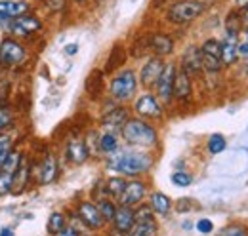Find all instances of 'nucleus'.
<instances>
[{
    "label": "nucleus",
    "instance_id": "c03bdc74",
    "mask_svg": "<svg viewBox=\"0 0 248 236\" xmlns=\"http://www.w3.org/2000/svg\"><path fill=\"white\" fill-rule=\"evenodd\" d=\"M77 50H78V46H77V44H69V46H65V54H67V56H75V54H77Z\"/></svg>",
    "mask_w": 248,
    "mask_h": 236
},
{
    "label": "nucleus",
    "instance_id": "f8f14e48",
    "mask_svg": "<svg viewBox=\"0 0 248 236\" xmlns=\"http://www.w3.org/2000/svg\"><path fill=\"white\" fill-rule=\"evenodd\" d=\"M147 194V185L140 179H132V181H126L124 185L123 194L119 196V204L121 206H138Z\"/></svg>",
    "mask_w": 248,
    "mask_h": 236
},
{
    "label": "nucleus",
    "instance_id": "09e8293b",
    "mask_svg": "<svg viewBox=\"0 0 248 236\" xmlns=\"http://www.w3.org/2000/svg\"><path fill=\"white\" fill-rule=\"evenodd\" d=\"M0 235L2 236H14V231H12V229H2V231H0Z\"/></svg>",
    "mask_w": 248,
    "mask_h": 236
},
{
    "label": "nucleus",
    "instance_id": "bb28decb",
    "mask_svg": "<svg viewBox=\"0 0 248 236\" xmlns=\"http://www.w3.org/2000/svg\"><path fill=\"white\" fill-rule=\"evenodd\" d=\"M124 185H126V179H124V177H121V176L109 177L107 183H105V194L111 196V198H119V196L123 194Z\"/></svg>",
    "mask_w": 248,
    "mask_h": 236
},
{
    "label": "nucleus",
    "instance_id": "a18cd8bd",
    "mask_svg": "<svg viewBox=\"0 0 248 236\" xmlns=\"http://www.w3.org/2000/svg\"><path fill=\"white\" fill-rule=\"evenodd\" d=\"M174 2H178V0H155V6L160 8V6H164V4H174Z\"/></svg>",
    "mask_w": 248,
    "mask_h": 236
},
{
    "label": "nucleus",
    "instance_id": "c85d7f7f",
    "mask_svg": "<svg viewBox=\"0 0 248 236\" xmlns=\"http://www.w3.org/2000/svg\"><path fill=\"white\" fill-rule=\"evenodd\" d=\"M14 122H16V111H14V107H10L8 103L0 105V132L12 130Z\"/></svg>",
    "mask_w": 248,
    "mask_h": 236
},
{
    "label": "nucleus",
    "instance_id": "f03ea898",
    "mask_svg": "<svg viewBox=\"0 0 248 236\" xmlns=\"http://www.w3.org/2000/svg\"><path fill=\"white\" fill-rule=\"evenodd\" d=\"M121 137L128 147L134 148H155L158 145V132L151 120L134 117L121 126Z\"/></svg>",
    "mask_w": 248,
    "mask_h": 236
},
{
    "label": "nucleus",
    "instance_id": "4be33fe9",
    "mask_svg": "<svg viewBox=\"0 0 248 236\" xmlns=\"http://www.w3.org/2000/svg\"><path fill=\"white\" fill-rule=\"evenodd\" d=\"M174 97L178 101H189L193 97V78L186 71L178 69L176 78H174Z\"/></svg>",
    "mask_w": 248,
    "mask_h": 236
},
{
    "label": "nucleus",
    "instance_id": "c756f323",
    "mask_svg": "<svg viewBox=\"0 0 248 236\" xmlns=\"http://www.w3.org/2000/svg\"><path fill=\"white\" fill-rule=\"evenodd\" d=\"M65 223H67V219H65V215H63L62 211H54V213H50L48 223H46V231H48V235H60V231L65 227Z\"/></svg>",
    "mask_w": 248,
    "mask_h": 236
},
{
    "label": "nucleus",
    "instance_id": "39448f33",
    "mask_svg": "<svg viewBox=\"0 0 248 236\" xmlns=\"http://www.w3.org/2000/svg\"><path fill=\"white\" fill-rule=\"evenodd\" d=\"M27 61V48L12 38V36H6L2 38L0 42V67L4 69H10V67H19Z\"/></svg>",
    "mask_w": 248,
    "mask_h": 236
},
{
    "label": "nucleus",
    "instance_id": "5701e85b",
    "mask_svg": "<svg viewBox=\"0 0 248 236\" xmlns=\"http://www.w3.org/2000/svg\"><path fill=\"white\" fill-rule=\"evenodd\" d=\"M84 89H86V93L90 95V99H93V101L101 99V95H103V91H105V73L99 71V69H93L92 73L86 76Z\"/></svg>",
    "mask_w": 248,
    "mask_h": 236
},
{
    "label": "nucleus",
    "instance_id": "0eeeda50",
    "mask_svg": "<svg viewBox=\"0 0 248 236\" xmlns=\"http://www.w3.org/2000/svg\"><path fill=\"white\" fill-rule=\"evenodd\" d=\"M176 65L174 63H164V69L160 73V76L156 78L155 89L156 97L160 103H172L174 99V78H176Z\"/></svg>",
    "mask_w": 248,
    "mask_h": 236
},
{
    "label": "nucleus",
    "instance_id": "2eb2a0df",
    "mask_svg": "<svg viewBox=\"0 0 248 236\" xmlns=\"http://www.w3.org/2000/svg\"><path fill=\"white\" fill-rule=\"evenodd\" d=\"M237 48H239V32H225L223 40L219 42V54H221L223 65L229 67L239 59Z\"/></svg>",
    "mask_w": 248,
    "mask_h": 236
},
{
    "label": "nucleus",
    "instance_id": "9d476101",
    "mask_svg": "<svg viewBox=\"0 0 248 236\" xmlns=\"http://www.w3.org/2000/svg\"><path fill=\"white\" fill-rule=\"evenodd\" d=\"M32 177L38 185H52L60 177V160L56 154H46L40 160L38 170L32 168Z\"/></svg>",
    "mask_w": 248,
    "mask_h": 236
},
{
    "label": "nucleus",
    "instance_id": "de8ad7c7",
    "mask_svg": "<svg viewBox=\"0 0 248 236\" xmlns=\"http://www.w3.org/2000/svg\"><path fill=\"white\" fill-rule=\"evenodd\" d=\"M241 15H243V23L248 25V6L247 8H243V14H241Z\"/></svg>",
    "mask_w": 248,
    "mask_h": 236
},
{
    "label": "nucleus",
    "instance_id": "49530a36",
    "mask_svg": "<svg viewBox=\"0 0 248 236\" xmlns=\"http://www.w3.org/2000/svg\"><path fill=\"white\" fill-rule=\"evenodd\" d=\"M235 4H237L239 10H243V8H247L248 6V0H235Z\"/></svg>",
    "mask_w": 248,
    "mask_h": 236
},
{
    "label": "nucleus",
    "instance_id": "4c0bfd02",
    "mask_svg": "<svg viewBox=\"0 0 248 236\" xmlns=\"http://www.w3.org/2000/svg\"><path fill=\"white\" fill-rule=\"evenodd\" d=\"M197 202L195 200H191V198H180L178 202H176V209L180 211V213H187V211H191V209H197Z\"/></svg>",
    "mask_w": 248,
    "mask_h": 236
},
{
    "label": "nucleus",
    "instance_id": "1a4fd4ad",
    "mask_svg": "<svg viewBox=\"0 0 248 236\" xmlns=\"http://www.w3.org/2000/svg\"><path fill=\"white\" fill-rule=\"evenodd\" d=\"M201 59H202V71H206L210 74L219 73L223 67L221 54H219V40L216 38L204 40V44L201 46Z\"/></svg>",
    "mask_w": 248,
    "mask_h": 236
},
{
    "label": "nucleus",
    "instance_id": "20e7f679",
    "mask_svg": "<svg viewBox=\"0 0 248 236\" xmlns=\"http://www.w3.org/2000/svg\"><path fill=\"white\" fill-rule=\"evenodd\" d=\"M138 86H140V80H138L136 71H132V69H123V71H119V73L111 78V82H109V93H111L113 101L124 103V101H130V99L136 95Z\"/></svg>",
    "mask_w": 248,
    "mask_h": 236
},
{
    "label": "nucleus",
    "instance_id": "e433bc0d",
    "mask_svg": "<svg viewBox=\"0 0 248 236\" xmlns=\"http://www.w3.org/2000/svg\"><path fill=\"white\" fill-rule=\"evenodd\" d=\"M170 179H172V183L176 187H182V189H186V187H189L193 183V177H191V174H187V172H174Z\"/></svg>",
    "mask_w": 248,
    "mask_h": 236
},
{
    "label": "nucleus",
    "instance_id": "ea45409f",
    "mask_svg": "<svg viewBox=\"0 0 248 236\" xmlns=\"http://www.w3.org/2000/svg\"><path fill=\"white\" fill-rule=\"evenodd\" d=\"M197 231H199L201 235H208V233L214 231V225H212L210 219H199V221H197Z\"/></svg>",
    "mask_w": 248,
    "mask_h": 236
},
{
    "label": "nucleus",
    "instance_id": "6ab92c4d",
    "mask_svg": "<svg viewBox=\"0 0 248 236\" xmlns=\"http://www.w3.org/2000/svg\"><path fill=\"white\" fill-rule=\"evenodd\" d=\"M31 179H32V162L27 158V156H23L21 162H19V168H17V172H16V177H14L12 192L21 194L23 191H27Z\"/></svg>",
    "mask_w": 248,
    "mask_h": 236
},
{
    "label": "nucleus",
    "instance_id": "7ed1b4c3",
    "mask_svg": "<svg viewBox=\"0 0 248 236\" xmlns=\"http://www.w3.org/2000/svg\"><path fill=\"white\" fill-rule=\"evenodd\" d=\"M204 10H206V4L201 0H178L170 4L166 12V19L172 25H187L197 17H201Z\"/></svg>",
    "mask_w": 248,
    "mask_h": 236
},
{
    "label": "nucleus",
    "instance_id": "f3484780",
    "mask_svg": "<svg viewBox=\"0 0 248 236\" xmlns=\"http://www.w3.org/2000/svg\"><path fill=\"white\" fill-rule=\"evenodd\" d=\"M113 231L119 235H128L134 227V207L132 206H117L115 217L111 221Z\"/></svg>",
    "mask_w": 248,
    "mask_h": 236
},
{
    "label": "nucleus",
    "instance_id": "cd10ccee",
    "mask_svg": "<svg viewBox=\"0 0 248 236\" xmlns=\"http://www.w3.org/2000/svg\"><path fill=\"white\" fill-rule=\"evenodd\" d=\"M14 141H16V137H14L8 130H6V132H0V166L4 164V160L8 158V154L16 148L14 147V145H16Z\"/></svg>",
    "mask_w": 248,
    "mask_h": 236
},
{
    "label": "nucleus",
    "instance_id": "9b49d317",
    "mask_svg": "<svg viewBox=\"0 0 248 236\" xmlns=\"http://www.w3.org/2000/svg\"><path fill=\"white\" fill-rule=\"evenodd\" d=\"M134 113L145 120H160L162 118V105L158 97L153 93H143L134 103Z\"/></svg>",
    "mask_w": 248,
    "mask_h": 236
},
{
    "label": "nucleus",
    "instance_id": "8fccbe9b",
    "mask_svg": "<svg viewBox=\"0 0 248 236\" xmlns=\"http://www.w3.org/2000/svg\"><path fill=\"white\" fill-rule=\"evenodd\" d=\"M75 2H77V4H84L86 0H75Z\"/></svg>",
    "mask_w": 248,
    "mask_h": 236
},
{
    "label": "nucleus",
    "instance_id": "a878e982",
    "mask_svg": "<svg viewBox=\"0 0 248 236\" xmlns=\"http://www.w3.org/2000/svg\"><path fill=\"white\" fill-rule=\"evenodd\" d=\"M97 147H99V150H101L103 154L115 152V150L119 148V135H117L113 130L103 132V133L99 135V139H97Z\"/></svg>",
    "mask_w": 248,
    "mask_h": 236
},
{
    "label": "nucleus",
    "instance_id": "a211bd4d",
    "mask_svg": "<svg viewBox=\"0 0 248 236\" xmlns=\"http://www.w3.org/2000/svg\"><path fill=\"white\" fill-rule=\"evenodd\" d=\"M29 12L31 4L27 0H0V21H8Z\"/></svg>",
    "mask_w": 248,
    "mask_h": 236
},
{
    "label": "nucleus",
    "instance_id": "dca6fc26",
    "mask_svg": "<svg viewBox=\"0 0 248 236\" xmlns=\"http://www.w3.org/2000/svg\"><path fill=\"white\" fill-rule=\"evenodd\" d=\"M65 158H67V162H71V164H75V166L84 164V162L90 158L88 143L82 141V139H73V141H69L67 147H65Z\"/></svg>",
    "mask_w": 248,
    "mask_h": 236
},
{
    "label": "nucleus",
    "instance_id": "72a5a7b5",
    "mask_svg": "<svg viewBox=\"0 0 248 236\" xmlns=\"http://www.w3.org/2000/svg\"><path fill=\"white\" fill-rule=\"evenodd\" d=\"M97 207H99V213L103 215L105 223H111L113 217H115V211H117V204L113 200H109V198H99Z\"/></svg>",
    "mask_w": 248,
    "mask_h": 236
},
{
    "label": "nucleus",
    "instance_id": "37998d69",
    "mask_svg": "<svg viewBox=\"0 0 248 236\" xmlns=\"http://www.w3.org/2000/svg\"><path fill=\"white\" fill-rule=\"evenodd\" d=\"M78 235H82V231L77 229L73 223H65V227L60 231V236H78Z\"/></svg>",
    "mask_w": 248,
    "mask_h": 236
},
{
    "label": "nucleus",
    "instance_id": "412c9836",
    "mask_svg": "<svg viewBox=\"0 0 248 236\" xmlns=\"http://www.w3.org/2000/svg\"><path fill=\"white\" fill-rule=\"evenodd\" d=\"M126 59H128V50H126V46L121 44V42H117V44L111 48V52H109L107 59H105L103 73H105V74H111V73L119 71L121 67L126 65Z\"/></svg>",
    "mask_w": 248,
    "mask_h": 236
},
{
    "label": "nucleus",
    "instance_id": "6e6552de",
    "mask_svg": "<svg viewBox=\"0 0 248 236\" xmlns=\"http://www.w3.org/2000/svg\"><path fill=\"white\" fill-rule=\"evenodd\" d=\"M77 219L88 229V231H101L107 223L103 219V215L99 213L97 204H93L90 200H82L77 206Z\"/></svg>",
    "mask_w": 248,
    "mask_h": 236
},
{
    "label": "nucleus",
    "instance_id": "393cba45",
    "mask_svg": "<svg viewBox=\"0 0 248 236\" xmlns=\"http://www.w3.org/2000/svg\"><path fill=\"white\" fill-rule=\"evenodd\" d=\"M149 206L155 211V215H168L170 209H172V200L170 196H166L164 192H153L151 198H149Z\"/></svg>",
    "mask_w": 248,
    "mask_h": 236
},
{
    "label": "nucleus",
    "instance_id": "c9c22d12",
    "mask_svg": "<svg viewBox=\"0 0 248 236\" xmlns=\"http://www.w3.org/2000/svg\"><path fill=\"white\" fill-rule=\"evenodd\" d=\"M243 29V15L239 12H231L225 19V32H241Z\"/></svg>",
    "mask_w": 248,
    "mask_h": 236
},
{
    "label": "nucleus",
    "instance_id": "aec40b11",
    "mask_svg": "<svg viewBox=\"0 0 248 236\" xmlns=\"http://www.w3.org/2000/svg\"><path fill=\"white\" fill-rule=\"evenodd\" d=\"M149 50L158 58H166L174 52V40L166 32H153L149 34Z\"/></svg>",
    "mask_w": 248,
    "mask_h": 236
},
{
    "label": "nucleus",
    "instance_id": "b1692460",
    "mask_svg": "<svg viewBox=\"0 0 248 236\" xmlns=\"http://www.w3.org/2000/svg\"><path fill=\"white\" fill-rule=\"evenodd\" d=\"M128 120V109L126 107H113L101 117V126L105 130H121L124 122Z\"/></svg>",
    "mask_w": 248,
    "mask_h": 236
},
{
    "label": "nucleus",
    "instance_id": "423d86ee",
    "mask_svg": "<svg viewBox=\"0 0 248 236\" xmlns=\"http://www.w3.org/2000/svg\"><path fill=\"white\" fill-rule=\"evenodd\" d=\"M40 29H42V19L38 15H32L31 12L17 15L14 19H8V30L12 32V36H17V38H29Z\"/></svg>",
    "mask_w": 248,
    "mask_h": 236
},
{
    "label": "nucleus",
    "instance_id": "a19ab883",
    "mask_svg": "<svg viewBox=\"0 0 248 236\" xmlns=\"http://www.w3.org/2000/svg\"><path fill=\"white\" fill-rule=\"evenodd\" d=\"M221 235H229V236H243L247 235V229L245 227H239V225H229L225 229H221Z\"/></svg>",
    "mask_w": 248,
    "mask_h": 236
},
{
    "label": "nucleus",
    "instance_id": "7c9ffc66",
    "mask_svg": "<svg viewBox=\"0 0 248 236\" xmlns=\"http://www.w3.org/2000/svg\"><path fill=\"white\" fill-rule=\"evenodd\" d=\"M155 221V211L149 204H141L134 209V223H153Z\"/></svg>",
    "mask_w": 248,
    "mask_h": 236
},
{
    "label": "nucleus",
    "instance_id": "58836bf2",
    "mask_svg": "<svg viewBox=\"0 0 248 236\" xmlns=\"http://www.w3.org/2000/svg\"><path fill=\"white\" fill-rule=\"evenodd\" d=\"M50 12H62V10H65V6H67V0H40Z\"/></svg>",
    "mask_w": 248,
    "mask_h": 236
},
{
    "label": "nucleus",
    "instance_id": "f257e3e1",
    "mask_svg": "<svg viewBox=\"0 0 248 236\" xmlns=\"http://www.w3.org/2000/svg\"><path fill=\"white\" fill-rule=\"evenodd\" d=\"M155 164L153 154L145 150H115L107 158V168L115 174H121L126 177H138L147 174Z\"/></svg>",
    "mask_w": 248,
    "mask_h": 236
},
{
    "label": "nucleus",
    "instance_id": "473e14b6",
    "mask_svg": "<svg viewBox=\"0 0 248 236\" xmlns=\"http://www.w3.org/2000/svg\"><path fill=\"white\" fill-rule=\"evenodd\" d=\"M156 231H158L156 221H153V223H134V227H132V231H130L128 235H132V236H151V235H156Z\"/></svg>",
    "mask_w": 248,
    "mask_h": 236
},
{
    "label": "nucleus",
    "instance_id": "2f4dec72",
    "mask_svg": "<svg viewBox=\"0 0 248 236\" xmlns=\"http://www.w3.org/2000/svg\"><path fill=\"white\" fill-rule=\"evenodd\" d=\"M16 172H17V170H16ZM16 172H10V170L0 168V196H6V194H10V192H12Z\"/></svg>",
    "mask_w": 248,
    "mask_h": 236
},
{
    "label": "nucleus",
    "instance_id": "79ce46f5",
    "mask_svg": "<svg viewBox=\"0 0 248 236\" xmlns=\"http://www.w3.org/2000/svg\"><path fill=\"white\" fill-rule=\"evenodd\" d=\"M237 54H239V58L243 59H248V29L245 30V38L239 42V48H237Z\"/></svg>",
    "mask_w": 248,
    "mask_h": 236
},
{
    "label": "nucleus",
    "instance_id": "4468645a",
    "mask_svg": "<svg viewBox=\"0 0 248 236\" xmlns=\"http://www.w3.org/2000/svg\"><path fill=\"white\" fill-rule=\"evenodd\" d=\"M180 69L186 71L191 78H195L202 73V59H201V48L199 46H187L184 56H182Z\"/></svg>",
    "mask_w": 248,
    "mask_h": 236
},
{
    "label": "nucleus",
    "instance_id": "ddd939ff",
    "mask_svg": "<svg viewBox=\"0 0 248 236\" xmlns=\"http://www.w3.org/2000/svg\"><path fill=\"white\" fill-rule=\"evenodd\" d=\"M162 69H164V59L158 58V56L149 58L145 63H143L141 71H140V76H138L140 84H141L143 88H151V86H155L156 78L160 76Z\"/></svg>",
    "mask_w": 248,
    "mask_h": 236
},
{
    "label": "nucleus",
    "instance_id": "f704fd0d",
    "mask_svg": "<svg viewBox=\"0 0 248 236\" xmlns=\"http://www.w3.org/2000/svg\"><path fill=\"white\" fill-rule=\"evenodd\" d=\"M206 147H208V150H210L212 154H219V152H223V150H225L227 141H225V137H223L221 133H212V135L208 137Z\"/></svg>",
    "mask_w": 248,
    "mask_h": 236
}]
</instances>
